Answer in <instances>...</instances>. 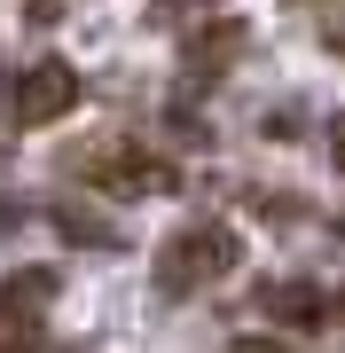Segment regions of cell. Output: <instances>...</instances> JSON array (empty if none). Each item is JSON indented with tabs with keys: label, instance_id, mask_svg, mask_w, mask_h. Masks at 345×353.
<instances>
[{
	"label": "cell",
	"instance_id": "obj_7",
	"mask_svg": "<svg viewBox=\"0 0 345 353\" xmlns=\"http://www.w3.org/2000/svg\"><path fill=\"white\" fill-rule=\"evenodd\" d=\"M228 353H291V345H282V338H236Z\"/></svg>",
	"mask_w": 345,
	"mask_h": 353
},
{
	"label": "cell",
	"instance_id": "obj_10",
	"mask_svg": "<svg viewBox=\"0 0 345 353\" xmlns=\"http://www.w3.org/2000/svg\"><path fill=\"white\" fill-rule=\"evenodd\" d=\"M337 236H345V212H337Z\"/></svg>",
	"mask_w": 345,
	"mask_h": 353
},
{
	"label": "cell",
	"instance_id": "obj_9",
	"mask_svg": "<svg viewBox=\"0 0 345 353\" xmlns=\"http://www.w3.org/2000/svg\"><path fill=\"white\" fill-rule=\"evenodd\" d=\"M330 48H337V55H345V24H337V39H330Z\"/></svg>",
	"mask_w": 345,
	"mask_h": 353
},
{
	"label": "cell",
	"instance_id": "obj_2",
	"mask_svg": "<svg viewBox=\"0 0 345 353\" xmlns=\"http://www.w3.org/2000/svg\"><path fill=\"white\" fill-rule=\"evenodd\" d=\"M236 259H243V236L228 220H189V228H173V236L157 243V290L189 299V290L236 275Z\"/></svg>",
	"mask_w": 345,
	"mask_h": 353
},
{
	"label": "cell",
	"instance_id": "obj_8",
	"mask_svg": "<svg viewBox=\"0 0 345 353\" xmlns=\"http://www.w3.org/2000/svg\"><path fill=\"white\" fill-rule=\"evenodd\" d=\"M330 165H345V110L330 118Z\"/></svg>",
	"mask_w": 345,
	"mask_h": 353
},
{
	"label": "cell",
	"instance_id": "obj_4",
	"mask_svg": "<svg viewBox=\"0 0 345 353\" xmlns=\"http://www.w3.org/2000/svg\"><path fill=\"white\" fill-rule=\"evenodd\" d=\"M236 55H243V24H212V32H196L189 48H180V71H189V79L205 71L212 79V71H228Z\"/></svg>",
	"mask_w": 345,
	"mask_h": 353
},
{
	"label": "cell",
	"instance_id": "obj_3",
	"mask_svg": "<svg viewBox=\"0 0 345 353\" xmlns=\"http://www.w3.org/2000/svg\"><path fill=\"white\" fill-rule=\"evenodd\" d=\"M63 110H79V71L55 63V55H39L24 71H0V126L32 134V126H55Z\"/></svg>",
	"mask_w": 345,
	"mask_h": 353
},
{
	"label": "cell",
	"instance_id": "obj_6",
	"mask_svg": "<svg viewBox=\"0 0 345 353\" xmlns=\"http://www.w3.org/2000/svg\"><path fill=\"white\" fill-rule=\"evenodd\" d=\"M48 290H55V267H24V275L0 283V306H8V314H39V306H48Z\"/></svg>",
	"mask_w": 345,
	"mask_h": 353
},
{
	"label": "cell",
	"instance_id": "obj_5",
	"mask_svg": "<svg viewBox=\"0 0 345 353\" xmlns=\"http://www.w3.org/2000/svg\"><path fill=\"white\" fill-rule=\"evenodd\" d=\"M267 306H275L282 322H298V330L330 322V306H322V290H314V283H275V290H267Z\"/></svg>",
	"mask_w": 345,
	"mask_h": 353
},
{
	"label": "cell",
	"instance_id": "obj_1",
	"mask_svg": "<svg viewBox=\"0 0 345 353\" xmlns=\"http://www.w3.org/2000/svg\"><path fill=\"white\" fill-rule=\"evenodd\" d=\"M71 173H79V189H103V196H165L173 181H180L173 165L157 157V150H141L134 134H94V141H79Z\"/></svg>",
	"mask_w": 345,
	"mask_h": 353
}]
</instances>
